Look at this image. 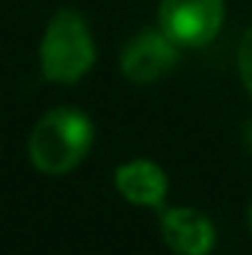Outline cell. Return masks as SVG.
<instances>
[{
  "instance_id": "cell-9",
  "label": "cell",
  "mask_w": 252,
  "mask_h": 255,
  "mask_svg": "<svg viewBox=\"0 0 252 255\" xmlns=\"http://www.w3.org/2000/svg\"><path fill=\"white\" fill-rule=\"evenodd\" d=\"M247 226H250V232H252V205H250V211H247Z\"/></svg>"
},
{
  "instance_id": "cell-2",
  "label": "cell",
  "mask_w": 252,
  "mask_h": 255,
  "mask_svg": "<svg viewBox=\"0 0 252 255\" xmlns=\"http://www.w3.org/2000/svg\"><path fill=\"white\" fill-rule=\"evenodd\" d=\"M92 63H95V42L86 18L77 9H60L48 21L39 45V65L45 80L71 86L92 68Z\"/></svg>"
},
{
  "instance_id": "cell-5",
  "label": "cell",
  "mask_w": 252,
  "mask_h": 255,
  "mask_svg": "<svg viewBox=\"0 0 252 255\" xmlns=\"http://www.w3.org/2000/svg\"><path fill=\"white\" fill-rule=\"evenodd\" d=\"M163 244L175 255H211L217 247L214 223L196 208H169L160 217Z\"/></svg>"
},
{
  "instance_id": "cell-8",
  "label": "cell",
  "mask_w": 252,
  "mask_h": 255,
  "mask_svg": "<svg viewBox=\"0 0 252 255\" xmlns=\"http://www.w3.org/2000/svg\"><path fill=\"white\" fill-rule=\"evenodd\" d=\"M247 145H250V148H252V122H250V125H247Z\"/></svg>"
},
{
  "instance_id": "cell-1",
  "label": "cell",
  "mask_w": 252,
  "mask_h": 255,
  "mask_svg": "<svg viewBox=\"0 0 252 255\" xmlns=\"http://www.w3.org/2000/svg\"><path fill=\"white\" fill-rule=\"evenodd\" d=\"M92 148V122L80 110L57 107L45 113L27 139L30 163L45 175H65L83 163Z\"/></svg>"
},
{
  "instance_id": "cell-3",
  "label": "cell",
  "mask_w": 252,
  "mask_h": 255,
  "mask_svg": "<svg viewBox=\"0 0 252 255\" xmlns=\"http://www.w3.org/2000/svg\"><path fill=\"white\" fill-rule=\"evenodd\" d=\"M226 0H160V30L181 48H202L217 39Z\"/></svg>"
},
{
  "instance_id": "cell-4",
  "label": "cell",
  "mask_w": 252,
  "mask_h": 255,
  "mask_svg": "<svg viewBox=\"0 0 252 255\" xmlns=\"http://www.w3.org/2000/svg\"><path fill=\"white\" fill-rule=\"evenodd\" d=\"M178 63V45L163 33V30H139L125 48H122V74L136 86H148L154 80H160L163 74H169Z\"/></svg>"
},
{
  "instance_id": "cell-6",
  "label": "cell",
  "mask_w": 252,
  "mask_h": 255,
  "mask_svg": "<svg viewBox=\"0 0 252 255\" xmlns=\"http://www.w3.org/2000/svg\"><path fill=\"white\" fill-rule=\"evenodd\" d=\"M116 190L130 205L163 208L166 193H169V181H166V172L157 163H151V160H130V163H122L116 169Z\"/></svg>"
},
{
  "instance_id": "cell-7",
  "label": "cell",
  "mask_w": 252,
  "mask_h": 255,
  "mask_svg": "<svg viewBox=\"0 0 252 255\" xmlns=\"http://www.w3.org/2000/svg\"><path fill=\"white\" fill-rule=\"evenodd\" d=\"M238 74H241L244 89L252 95V27L244 33L241 48H238Z\"/></svg>"
}]
</instances>
